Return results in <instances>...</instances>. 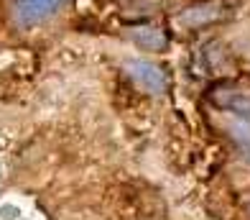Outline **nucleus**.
Returning <instances> with one entry per match:
<instances>
[{
    "mask_svg": "<svg viewBox=\"0 0 250 220\" xmlns=\"http://www.w3.org/2000/svg\"><path fill=\"white\" fill-rule=\"evenodd\" d=\"M72 0H13V21L18 28H36L39 23L62 13Z\"/></svg>",
    "mask_w": 250,
    "mask_h": 220,
    "instance_id": "obj_1",
    "label": "nucleus"
},
{
    "mask_svg": "<svg viewBox=\"0 0 250 220\" xmlns=\"http://www.w3.org/2000/svg\"><path fill=\"white\" fill-rule=\"evenodd\" d=\"M125 74L130 77V82L135 87H141L148 95H164L168 90V77L158 64L146 62V59H125L123 64Z\"/></svg>",
    "mask_w": 250,
    "mask_h": 220,
    "instance_id": "obj_2",
    "label": "nucleus"
},
{
    "mask_svg": "<svg viewBox=\"0 0 250 220\" xmlns=\"http://www.w3.org/2000/svg\"><path fill=\"white\" fill-rule=\"evenodd\" d=\"M222 131L235 144V148L240 151V156L250 164V118H243V115H235V113H227L225 118H222Z\"/></svg>",
    "mask_w": 250,
    "mask_h": 220,
    "instance_id": "obj_3",
    "label": "nucleus"
},
{
    "mask_svg": "<svg viewBox=\"0 0 250 220\" xmlns=\"http://www.w3.org/2000/svg\"><path fill=\"white\" fill-rule=\"evenodd\" d=\"M222 16V5L220 3H202V5H191L184 13L179 16V23L187 28H199L207 26V23H214Z\"/></svg>",
    "mask_w": 250,
    "mask_h": 220,
    "instance_id": "obj_4",
    "label": "nucleus"
},
{
    "mask_svg": "<svg viewBox=\"0 0 250 220\" xmlns=\"http://www.w3.org/2000/svg\"><path fill=\"white\" fill-rule=\"evenodd\" d=\"M128 39L146 51H164L166 49V33L156 26H135L128 28Z\"/></svg>",
    "mask_w": 250,
    "mask_h": 220,
    "instance_id": "obj_5",
    "label": "nucleus"
},
{
    "mask_svg": "<svg viewBox=\"0 0 250 220\" xmlns=\"http://www.w3.org/2000/svg\"><path fill=\"white\" fill-rule=\"evenodd\" d=\"M222 102H225V108L230 113L243 115V118H250V95H240V92H235V95H227Z\"/></svg>",
    "mask_w": 250,
    "mask_h": 220,
    "instance_id": "obj_6",
    "label": "nucleus"
}]
</instances>
